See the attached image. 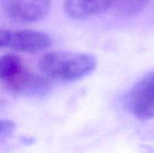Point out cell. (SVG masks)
<instances>
[{"mask_svg":"<svg viewBox=\"0 0 154 153\" xmlns=\"http://www.w3.org/2000/svg\"><path fill=\"white\" fill-rule=\"evenodd\" d=\"M97 60L88 53L51 51L39 60V68L46 78L60 82L80 79L95 70Z\"/></svg>","mask_w":154,"mask_h":153,"instance_id":"obj_1","label":"cell"},{"mask_svg":"<svg viewBox=\"0 0 154 153\" xmlns=\"http://www.w3.org/2000/svg\"><path fill=\"white\" fill-rule=\"evenodd\" d=\"M0 79L13 92L27 94L41 89L45 79L36 76L16 55L6 53L0 59Z\"/></svg>","mask_w":154,"mask_h":153,"instance_id":"obj_2","label":"cell"},{"mask_svg":"<svg viewBox=\"0 0 154 153\" xmlns=\"http://www.w3.org/2000/svg\"><path fill=\"white\" fill-rule=\"evenodd\" d=\"M51 37L42 32L33 30H2L0 46L14 50L36 53L51 46Z\"/></svg>","mask_w":154,"mask_h":153,"instance_id":"obj_3","label":"cell"},{"mask_svg":"<svg viewBox=\"0 0 154 153\" xmlns=\"http://www.w3.org/2000/svg\"><path fill=\"white\" fill-rule=\"evenodd\" d=\"M127 104L132 114L141 121L154 117V71L139 79L127 96Z\"/></svg>","mask_w":154,"mask_h":153,"instance_id":"obj_4","label":"cell"},{"mask_svg":"<svg viewBox=\"0 0 154 153\" xmlns=\"http://www.w3.org/2000/svg\"><path fill=\"white\" fill-rule=\"evenodd\" d=\"M5 14L14 21L37 22L46 16L51 0H1Z\"/></svg>","mask_w":154,"mask_h":153,"instance_id":"obj_5","label":"cell"},{"mask_svg":"<svg viewBox=\"0 0 154 153\" xmlns=\"http://www.w3.org/2000/svg\"><path fill=\"white\" fill-rule=\"evenodd\" d=\"M116 0H65L67 14L77 19L88 18L115 6Z\"/></svg>","mask_w":154,"mask_h":153,"instance_id":"obj_6","label":"cell"},{"mask_svg":"<svg viewBox=\"0 0 154 153\" xmlns=\"http://www.w3.org/2000/svg\"><path fill=\"white\" fill-rule=\"evenodd\" d=\"M149 0H116V10L125 15H133L140 12Z\"/></svg>","mask_w":154,"mask_h":153,"instance_id":"obj_7","label":"cell"}]
</instances>
